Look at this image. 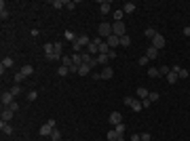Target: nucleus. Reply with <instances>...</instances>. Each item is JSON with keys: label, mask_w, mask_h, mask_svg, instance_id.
<instances>
[{"label": "nucleus", "mask_w": 190, "mask_h": 141, "mask_svg": "<svg viewBox=\"0 0 190 141\" xmlns=\"http://www.w3.org/2000/svg\"><path fill=\"white\" fill-rule=\"evenodd\" d=\"M32 72H34V68H32V65H24V68L19 70V74H15V84H19L21 80H25V78H28Z\"/></svg>", "instance_id": "obj_1"}, {"label": "nucleus", "mask_w": 190, "mask_h": 141, "mask_svg": "<svg viewBox=\"0 0 190 141\" xmlns=\"http://www.w3.org/2000/svg\"><path fill=\"white\" fill-rule=\"evenodd\" d=\"M112 34L119 36V38L127 36V25L123 23V21H114V23H112Z\"/></svg>", "instance_id": "obj_2"}, {"label": "nucleus", "mask_w": 190, "mask_h": 141, "mask_svg": "<svg viewBox=\"0 0 190 141\" xmlns=\"http://www.w3.org/2000/svg\"><path fill=\"white\" fill-rule=\"evenodd\" d=\"M53 129H55V120H47V122L40 126V135H42V137H51Z\"/></svg>", "instance_id": "obj_3"}, {"label": "nucleus", "mask_w": 190, "mask_h": 141, "mask_svg": "<svg viewBox=\"0 0 190 141\" xmlns=\"http://www.w3.org/2000/svg\"><path fill=\"white\" fill-rule=\"evenodd\" d=\"M97 34L101 36V38L112 36V23H99V27H97Z\"/></svg>", "instance_id": "obj_4"}, {"label": "nucleus", "mask_w": 190, "mask_h": 141, "mask_svg": "<svg viewBox=\"0 0 190 141\" xmlns=\"http://www.w3.org/2000/svg\"><path fill=\"white\" fill-rule=\"evenodd\" d=\"M0 101H2V107H11V103L15 101V97L11 95V91H2V95H0Z\"/></svg>", "instance_id": "obj_5"}, {"label": "nucleus", "mask_w": 190, "mask_h": 141, "mask_svg": "<svg viewBox=\"0 0 190 141\" xmlns=\"http://www.w3.org/2000/svg\"><path fill=\"white\" fill-rule=\"evenodd\" d=\"M45 55H47L49 61H57V57H55V47H53L51 42H47V44H45Z\"/></svg>", "instance_id": "obj_6"}, {"label": "nucleus", "mask_w": 190, "mask_h": 141, "mask_svg": "<svg viewBox=\"0 0 190 141\" xmlns=\"http://www.w3.org/2000/svg\"><path fill=\"white\" fill-rule=\"evenodd\" d=\"M152 47H154V48H158V51H161V48L165 47V36L156 34L154 38H152Z\"/></svg>", "instance_id": "obj_7"}, {"label": "nucleus", "mask_w": 190, "mask_h": 141, "mask_svg": "<svg viewBox=\"0 0 190 141\" xmlns=\"http://www.w3.org/2000/svg\"><path fill=\"white\" fill-rule=\"evenodd\" d=\"M80 55H83V63H87L89 68H95V65H97V61L93 59V55H89V53H80Z\"/></svg>", "instance_id": "obj_8"}, {"label": "nucleus", "mask_w": 190, "mask_h": 141, "mask_svg": "<svg viewBox=\"0 0 190 141\" xmlns=\"http://www.w3.org/2000/svg\"><path fill=\"white\" fill-rule=\"evenodd\" d=\"M106 42H108V47H110V48H116L120 44V38L112 34V36H108V38H106Z\"/></svg>", "instance_id": "obj_9"}, {"label": "nucleus", "mask_w": 190, "mask_h": 141, "mask_svg": "<svg viewBox=\"0 0 190 141\" xmlns=\"http://www.w3.org/2000/svg\"><path fill=\"white\" fill-rule=\"evenodd\" d=\"M108 120H110V124H114V126H116V124H123V116H120L119 112H112Z\"/></svg>", "instance_id": "obj_10"}, {"label": "nucleus", "mask_w": 190, "mask_h": 141, "mask_svg": "<svg viewBox=\"0 0 190 141\" xmlns=\"http://www.w3.org/2000/svg\"><path fill=\"white\" fill-rule=\"evenodd\" d=\"M112 76H114V70H112L110 65H106V68L101 70V78H104V80H110Z\"/></svg>", "instance_id": "obj_11"}, {"label": "nucleus", "mask_w": 190, "mask_h": 141, "mask_svg": "<svg viewBox=\"0 0 190 141\" xmlns=\"http://www.w3.org/2000/svg\"><path fill=\"white\" fill-rule=\"evenodd\" d=\"M13 114H15L13 110H9V107H2V122H9V120L13 118Z\"/></svg>", "instance_id": "obj_12"}, {"label": "nucleus", "mask_w": 190, "mask_h": 141, "mask_svg": "<svg viewBox=\"0 0 190 141\" xmlns=\"http://www.w3.org/2000/svg\"><path fill=\"white\" fill-rule=\"evenodd\" d=\"M13 63H15V61H13V57H4V59H2V65H0L2 74H4V70H6V68H13Z\"/></svg>", "instance_id": "obj_13"}, {"label": "nucleus", "mask_w": 190, "mask_h": 141, "mask_svg": "<svg viewBox=\"0 0 190 141\" xmlns=\"http://www.w3.org/2000/svg\"><path fill=\"white\" fill-rule=\"evenodd\" d=\"M131 110H133V112H140V110H144V106H142V101H140V99H135V97H133V101H131Z\"/></svg>", "instance_id": "obj_14"}, {"label": "nucleus", "mask_w": 190, "mask_h": 141, "mask_svg": "<svg viewBox=\"0 0 190 141\" xmlns=\"http://www.w3.org/2000/svg\"><path fill=\"white\" fill-rule=\"evenodd\" d=\"M146 57H148V59H156V57H158V48L150 47L148 51H146Z\"/></svg>", "instance_id": "obj_15"}, {"label": "nucleus", "mask_w": 190, "mask_h": 141, "mask_svg": "<svg viewBox=\"0 0 190 141\" xmlns=\"http://www.w3.org/2000/svg\"><path fill=\"white\" fill-rule=\"evenodd\" d=\"M87 53H89V55H97V53H99V47H97V44H95L93 40H91V44H89V47H87Z\"/></svg>", "instance_id": "obj_16"}, {"label": "nucleus", "mask_w": 190, "mask_h": 141, "mask_svg": "<svg viewBox=\"0 0 190 141\" xmlns=\"http://www.w3.org/2000/svg\"><path fill=\"white\" fill-rule=\"evenodd\" d=\"M72 63L80 68V65H83V55H80V53H74V55H72Z\"/></svg>", "instance_id": "obj_17"}, {"label": "nucleus", "mask_w": 190, "mask_h": 141, "mask_svg": "<svg viewBox=\"0 0 190 141\" xmlns=\"http://www.w3.org/2000/svg\"><path fill=\"white\" fill-rule=\"evenodd\" d=\"M148 95H150V91H148V89H144V86H140V89H137V97H140V99H148Z\"/></svg>", "instance_id": "obj_18"}, {"label": "nucleus", "mask_w": 190, "mask_h": 141, "mask_svg": "<svg viewBox=\"0 0 190 141\" xmlns=\"http://www.w3.org/2000/svg\"><path fill=\"white\" fill-rule=\"evenodd\" d=\"M0 131H2L4 135H11V133H13V126H11V124H6V122H0Z\"/></svg>", "instance_id": "obj_19"}, {"label": "nucleus", "mask_w": 190, "mask_h": 141, "mask_svg": "<svg viewBox=\"0 0 190 141\" xmlns=\"http://www.w3.org/2000/svg\"><path fill=\"white\" fill-rule=\"evenodd\" d=\"M135 11V2H125L123 4V13H133Z\"/></svg>", "instance_id": "obj_20"}, {"label": "nucleus", "mask_w": 190, "mask_h": 141, "mask_svg": "<svg viewBox=\"0 0 190 141\" xmlns=\"http://www.w3.org/2000/svg\"><path fill=\"white\" fill-rule=\"evenodd\" d=\"M110 6H112L110 2H101V4H99V13H101V15H108V13H110Z\"/></svg>", "instance_id": "obj_21"}, {"label": "nucleus", "mask_w": 190, "mask_h": 141, "mask_svg": "<svg viewBox=\"0 0 190 141\" xmlns=\"http://www.w3.org/2000/svg\"><path fill=\"white\" fill-rule=\"evenodd\" d=\"M87 74H91V68H89L87 63H83V65L78 68V76H87Z\"/></svg>", "instance_id": "obj_22"}, {"label": "nucleus", "mask_w": 190, "mask_h": 141, "mask_svg": "<svg viewBox=\"0 0 190 141\" xmlns=\"http://www.w3.org/2000/svg\"><path fill=\"white\" fill-rule=\"evenodd\" d=\"M119 137H120V135L116 133V131H108V133H106V139L108 141H116Z\"/></svg>", "instance_id": "obj_23"}, {"label": "nucleus", "mask_w": 190, "mask_h": 141, "mask_svg": "<svg viewBox=\"0 0 190 141\" xmlns=\"http://www.w3.org/2000/svg\"><path fill=\"white\" fill-rule=\"evenodd\" d=\"M167 82H169V84L178 82V74H175V72H171V70H169V74H167Z\"/></svg>", "instance_id": "obj_24"}, {"label": "nucleus", "mask_w": 190, "mask_h": 141, "mask_svg": "<svg viewBox=\"0 0 190 141\" xmlns=\"http://www.w3.org/2000/svg\"><path fill=\"white\" fill-rule=\"evenodd\" d=\"M59 61H61V65H63V68H68V70L74 65V63H72V57H61Z\"/></svg>", "instance_id": "obj_25"}, {"label": "nucleus", "mask_w": 190, "mask_h": 141, "mask_svg": "<svg viewBox=\"0 0 190 141\" xmlns=\"http://www.w3.org/2000/svg\"><path fill=\"white\" fill-rule=\"evenodd\" d=\"M53 47H55V57L61 59V51H63V44H61V42H55Z\"/></svg>", "instance_id": "obj_26"}, {"label": "nucleus", "mask_w": 190, "mask_h": 141, "mask_svg": "<svg viewBox=\"0 0 190 141\" xmlns=\"http://www.w3.org/2000/svg\"><path fill=\"white\" fill-rule=\"evenodd\" d=\"M95 61H97L99 65H106L108 61H110V57H108V55H97V59H95Z\"/></svg>", "instance_id": "obj_27"}, {"label": "nucleus", "mask_w": 190, "mask_h": 141, "mask_svg": "<svg viewBox=\"0 0 190 141\" xmlns=\"http://www.w3.org/2000/svg\"><path fill=\"white\" fill-rule=\"evenodd\" d=\"M0 17H2V19H6V17H9V9L4 6V2H0Z\"/></svg>", "instance_id": "obj_28"}, {"label": "nucleus", "mask_w": 190, "mask_h": 141, "mask_svg": "<svg viewBox=\"0 0 190 141\" xmlns=\"http://www.w3.org/2000/svg\"><path fill=\"white\" fill-rule=\"evenodd\" d=\"M158 97H161V95L156 93V91H150V95H148V99H150V103H154V101H158Z\"/></svg>", "instance_id": "obj_29"}, {"label": "nucleus", "mask_w": 190, "mask_h": 141, "mask_svg": "<svg viewBox=\"0 0 190 141\" xmlns=\"http://www.w3.org/2000/svg\"><path fill=\"white\" fill-rule=\"evenodd\" d=\"M61 139V133L57 129H53V133H51V141H59Z\"/></svg>", "instance_id": "obj_30"}, {"label": "nucleus", "mask_w": 190, "mask_h": 141, "mask_svg": "<svg viewBox=\"0 0 190 141\" xmlns=\"http://www.w3.org/2000/svg\"><path fill=\"white\" fill-rule=\"evenodd\" d=\"M123 15H125V13H123V9H119V11H114V15H112V17H114V21H123Z\"/></svg>", "instance_id": "obj_31"}, {"label": "nucleus", "mask_w": 190, "mask_h": 141, "mask_svg": "<svg viewBox=\"0 0 190 141\" xmlns=\"http://www.w3.org/2000/svg\"><path fill=\"white\" fill-rule=\"evenodd\" d=\"M19 93H21V86H19V84H13V89H11V95H13V97H17Z\"/></svg>", "instance_id": "obj_32"}, {"label": "nucleus", "mask_w": 190, "mask_h": 141, "mask_svg": "<svg viewBox=\"0 0 190 141\" xmlns=\"http://www.w3.org/2000/svg\"><path fill=\"white\" fill-rule=\"evenodd\" d=\"M66 38H68V40H72V44H74V42H76V38H78V36L74 34V32H70V30H68V32H66Z\"/></svg>", "instance_id": "obj_33"}, {"label": "nucleus", "mask_w": 190, "mask_h": 141, "mask_svg": "<svg viewBox=\"0 0 190 141\" xmlns=\"http://www.w3.org/2000/svg\"><path fill=\"white\" fill-rule=\"evenodd\" d=\"M148 76H150V78H158L161 74H158V70H156V68H150V70H148Z\"/></svg>", "instance_id": "obj_34"}, {"label": "nucleus", "mask_w": 190, "mask_h": 141, "mask_svg": "<svg viewBox=\"0 0 190 141\" xmlns=\"http://www.w3.org/2000/svg\"><path fill=\"white\" fill-rule=\"evenodd\" d=\"M144 34H146V38H150V40H152V38H154V36H156V32H154V30H152V27H148V30H146Z\"/></svg>", "instance_id": "obj_35"}, {"label": "nucleus", "mask_w": 190, "mask_h": 141, "mask_svg": "<svg viewBox=\"0 0 190 141\" xmlns=\"http://www.w3.org/2000/svg\"><path fill=\"white\" fill-rule=\"evenodd\" d=\"M188 76H190V72H188V70H184V68L178 72V78H188Z\"/></svg>", "instance_id": "obj_36"}, {"label": "nucleus", "mask_w": 190, "mask_h": 141, "mask_svg": "<svg viewBox=\"0 0 190 141\" xmlns=\"http://www.w3.org/2000/svg\"><path fill=\"white\" fill-rule=\"evenodd\" d=\"M169 70H171V68H167V65H161V68H158V74H161V76H167V74H169Z\"/></svg>", "instance_id": "obj_37"}, {"label": "nucleus", "mask_w": 190, "mask_h": 141, "mask_svg": "<svg viewBox=\"0 0 190 141\" xmlns=\"http://www.w3.org/2000/svg\"><path fill=\"white\" fill-rule=\"evenodd\" d=\"M120 44H123V47H129V44H131V38H129V36H123V38H120Z\"/></svg>", "instance_id": "obj_38"}, {"label": "nucleus", "mask_w": 190, "mask_h": 141, "mask_svg": "<svg viewBox=\"0 0 190 141\" xmlns=\"http://www.w3.org/2000/svg\"><path fill=\"white\" fill-rule=\"evenodd\" d=\"M57 74H59V76H68V74H70V70H68V68H63V65H59Z\"/></svg>", "instance_id": "obj_39"}, {"label": "nucleus", "mask_w": 190, "mask_h": 141, "mask_svg": "<svg viewBox=\"0 0 190 141\" xmlns=\"http://www.w3.org/2000/svg\"><path fill=\"white\" fill-rule=\"evenodd\" d=\"M53 6H55V9H61V6H66V2H63V0H53Z\"/></svg>", "instance_id": "obj_40"}, {"label": "nucleus", "mask_w": 190, "mask_h": 141, "mask_svg": "<svg viewBox=\"0 0 190 141\" xmlns=\"http://www.w3.org/2000/svg\"><path fill=\"white\" fill-rule=\"evenodd\" d=\"M114 131H116L120 137H123V133H125V124H116V129H114Z\"/></svg>", "instance_id": "obj_41"}, {"label": "nucleus", "mask_w": 190, "mask_h": 141, "mask_svg": "<svg viewBox=\"0 0 190 141\" xmlns=\"http://www.w3.org/2000/svg\"><path fill=\"white\" fill-rule=\"evenodd\" d=\"M148 61H150V59L146 57V55H144V57H140V59H137V63H140V65H146V63H148Z\"/></svg>", "instance_id": "obj_42"}, {"label": "nucleus", "mask_w": 190, "mask_h": 141, "mask_svg": "<svg viewBox=\"0 0 190 141\" xmlns=\"http://www.w3.org/2000/svg\"><path fill=\"white\" fill-rule=\"evenodd\" d=\"M36 99V91H30V93H28V101H34Z\"/></svg>", "instance_id": "obj_43"}, {"label": "nucleus", "mask_w": 190, "mask_h": 141, "mask_svg": "<svg viewBox=\"0 0 190 141\" xmlns=\"http://www.w3.org/2000/svg\"><path fill=\"white\" fill-rule=\"evenodd\" d=\"M9 110H13V112H17V110H19V103H17V101H13V103H11V107H9Z\"/></svg>", "instance_id": "obj_44"}, {"label": "nucleus", "mask_w": 190, "mask_h": 141, "mask_svg": "<svg viewBox=\"0 0 190 141\" xmlns=\"http://www.w3.org/2000/svg\"><path fill=\"white\" fill-rule=\"evenodd\" d=\"M142 106H144V107H150L152 103H150V99H144V101H142Z\"/></svg>", "instance_id": "obj_45"}, {"label": "nucleus", "mask_w": 190, "mask_h": 141, "mask_svg": "<svg viewBox=\"0 0 190 141\" xmlns=\"http://www.w3.org/2000/svg\"><path fill=\"white\" fill-rule=\"evenodd\" d=\"M179 70H182V68H179L178 63H173V68H171V72H175V74H178V72H179Z\"/></svg>", "instance_id": "obj_46"}, {"label": "nucleus", "mask_w": 190, "mask_h": 141, "mask_svg": "<svg viewBox=\"0 0 190 141\" xmlns=\"http://www.w3.org/2000/svg\"><path fill=\"white\" fill-rule=\"evenodd\" d=\"M184 36H188V38H190V27H184Z\"/></svg>", "instance_id": "obj_47"}, {"label": "nucleus", "mask_w": 190, "mask_h": 141, "mask_svg": "<svg viewBox=\"0 0 190 141\" xmlns=\"http://www.w3.org/2000/svg\"><path fill=\"white\" fill-rule=\"evenodd\" d=\"M116 141H125V139H123V137H119V139H116Z\"/></svg>", "instance_id": "obj_48"}, {"label": "nucleus", "mask_w": 190, "mask_h": 141, "mask_svg": "<svg viewBox=\"0 0 190 141\" xmlns=\"http://www.w3.org/2000/svg\"><path fill=\"white\" fill-rule=\"evenodd\" d=\"M140 141H142V139H140Z\"/></svg>", "instance_id": "obj_49"}]
</instances>
